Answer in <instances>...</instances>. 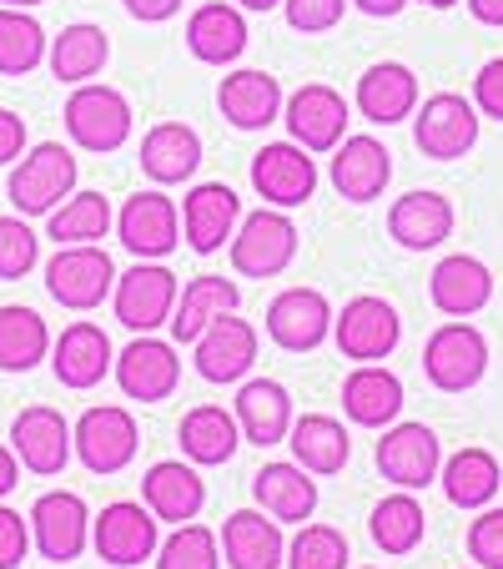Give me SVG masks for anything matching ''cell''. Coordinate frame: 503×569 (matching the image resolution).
Here are the masks:
<instances>
[{
	"label": "cell",
	"instance_id": "6da1fadb",
	"mask_svg": "<svg viewBox=\"0 0 503 569\" xmlns=\"http://www.w3.org/2000/svg\"><path fill=\"white\" fill-rule=\"evenodd\" d=\"M117 262L101 242H66L56 248V258L46 262V292L71 312H91L117 292Z\"/></svg>",
	"mask_w": 503,
	"mask_h": 569
},
{
	"label": "cell",
	"instance_id": "7a4b0ae2",
	"mask_svg": "<svg viewBox=\"0 0 503 569\" xmlns=\"http://www.w3.org/2000/svg\"><path fill=\"white\" fill-rule=\"evenodd\" d=\"M71 192H76V157L61 141L31 147L16 161L11 182H6V197H11V207L21 217H51Z\"/></svg>",
	"mask_w": 503,
	"mask_h": 569
},
{
	"label": "cell",
	"instance_id": "3957f363",
	"mask_svg": "<svg viewBox=\"0 0 503 569\" xmlns=\"http://www.w3.org/2000/svg\"><path fill=\"white\" fill-rule=\"evenodd\" d=\"M423 373L439 393H469L489 373V338L473 322L453 318L443 328H433V338L423 343Z\"/></svg>",
	"mask_w": 503,
	"mask_h": 569
},
{
	"label": "cell",
	"instance_id": "277c9868",
	"mask_svg": "<svg viewBox=\"0 0 503 569\" xmlns=\"http://www.w3.org/2000/svg\"><path fill=\"white\" fill-rule=\"evenodd\" d=\"M177 298H182V288H177V272L161 268V262L141 258L137 268L117 278L111 308H117L121 328H131V333H157L161 322H172Z\"/></svg>",
	"mask_w": 503,
	"mask_h": 569
},
{
	"label": "cell",
	"instance_id": "5b68a950",
	"mask_svg": "<svg viewBox=\"0 0 503 569\" xmlns=\"http://www.w3.org/2000/svg\"><path fill=\"white\" fill-rule=\"evenodd\" d=\"M66 131L81 151H121L131 137V101L117 87H81L66 101Z\"/></svg>",
	"mask_w": 503,
	"mask_h": 569
},
{
	"label": "cell",
	"instance_id": "8992f818",
	"mask_svg": "<svg viewBox=\"0 0 503 569\" xmlns=\"http://www.w3.org/2000/svg\"><path fill=\"white\" fill-rule=\"evenodd\" d=\"M298 258V227L278 212H247L232 232V268L242 278H278V272L292 268Z\"/></svg>",
	"mask_w": 503,
	"mask_h": 569
},
{
	"label": "cell",
	"instance_id": "52a82bcc",
	"mask_svg": "<svg viewBox=\"0 0 503 569\" xmlns=\"http://www.w3.org/2000/svg\"><path fill=\"white\" fill-rule=\"evenodd\" d=\"M413 141L433 161H459L479 141V107L459 91H439L413 111Z\"/></svg>",
	"mask_w": 503,
	"mask_h": 569
},
{
	"label": "cell",
	"instance_id": "ba28073f",
	"mask_svg": "<svg viewBox=\"0 0 503 569\" xmlns=\"http://www.w3.org/2000/svg\"><path fill=\"white\" fill-rule=\"evenodd\" d=\"M332 338H338V353L343 358H353V363H378V358H388L398 348L403 318H398V308L388 298L363 292V298L343 302V312L332 318Z\"/></svg>",
	"mask_w": 503,
	"mask_h": 569
},
{
	"label": "cell",
	"instance_id": "9c48e42d",
	"mask_svg": "<svg viewBox=\"0 0 503 569\" xmlns=\"http://www.w3.org/2000/svg\"><path fill=\"white\" fill-rule=\"evenodd\" d=\"M157 525L161 519L151 515L147 505L117 499V505H107L97 519H91V545H97V555L107 559L111 569H137L157 555V545H161Z\"/></svg>",
	"mask_w": 503,
	"mask_h": 569
},
{
	"label": "cell",
	"instance_id": "30bf717a",
	"mask_svg": "<svg viewBox=\"0 0 503 569\" xmlns=\"http://www.w3.org/2000/svg\"><path fill=\"white\" fill-rule=\"evenodd\" d=\"M137 419H131L121 403H101V409H87L76 419V459L87 463L91 473H121L131 459H137Z\"/></svg>",
	"mask_w": 503,
	"mask_h": 569
},
{
	"label": "cell",
	"instance_id": "8fae6325",
	"mask_svg": "<svg viewBox=\"0 0 503 569\" xmlns=\"http://www.w3.org/2000/svg\"><path fill=\"white\" fill-rule=\"evenodd\" d=\"M443 469V443L429 423H388L378 439V473L398 489H429Z\"/></svg>",
	"mask_w": 503,
	"mask_h": 569
},
{
	"label": "cell",
	"instance_id": "7c38bea8",
	"mask_svg": "<svg viewBox=\"0 0 503 569\" xmlns=\"http://www.w3.org/2000/svg\"><path fill=\"white\" fill-rule=\"evenodd\" d=\"M117 237L127 252H137V258H147V262H161L182 242V212H177V202L167 192H137V197H127V207L117 212Z\"/></svg>",
	"mask_w": 503,
	"mask_h": 569
},
{
	"label": "cell",
	"instance_id": "4fadbf2b",
	"mask_svg": "<svg viewBox=\"0 0 503 569\" xmlns=\"http://www.w3.org/2000/svg\"><path fill=\"white\" fill-rule=\"evenodd\" d=\"M111 373H117L127 398H137V403H161V398H172L177 383H182V358H177V343L141 333L137 343H127L117 353Z\"/></svg>",
	"mask_w": 503,
	"mask_h": 569
},
{
	"label": "cell",
	"instance_id": "5bb4252c",
	"mask_svg": "<svg viewBox=\"0 0 503 569\" xmlns=\"http://www.w3.org/2000/svg\"><path fill=\"white\" fill-rule=\"evenodd\" d=\"M11 449H16V459H21V469L41 473V479H56V473H66V463H71V453H76V429L56 409L31 403V409H21L11 423Z\"/></svg>",
	"mask_w": 503,
	"mask_h": 569
},
{
	"label": "cell",
	"instance_id": "9a60e30c",
	"mask_svg": "<svg viewBox=\"0 0 503 569\" xmlns=\"http://www.w3.org/2000/svg\"><path fill=\"white\" fill-rule=\"evenodd\" d=\"M31 539L51 565H71L91 539V509L71 489H51L31 505Z\"/></svg>",
	"mask_w": 503,
	"mask_h": 569
},
{
	"label": "cell",
	"instance_id": "2e32d148",
	"mask_svg": "<svg viewBox=\"0 0 503 569\" xmlns=\"http://www.w3.org/2000/svg\"><path fill=\"white\" fill-rule=\"evenodd\" d=\"M192 363L207 383H242L252 373V363H258V328L237 318V312H222L192 343Z\"/></svg>",
	"mask_w": 503,
	"mask_h": 569
},
{
	"label": "cell",
	"instance_id": "e0dca14e",
	"mask_svg": "<svg viewBox=\"0 0 503 569\" xmlns=\"http://www.w3.org/2000/svg\"><path fill=\"white\" fill-rule=\"evenodd\" d=\"M332 318L338 312L318 288H288L268 308V338L288 353H312L318 343L332 338Z\"/></svg>",
	"mask_w": 503,
	"mask_h": 569
},
{
	"label": "cell",
	"instance_id": "ac0fdd59",
	"mask_svg": "<svg viewBox=\"0 0 503 569\" xmlns=\"http://www.w3.org/2000/svg\"><path fill=\"white\" fill-rule=\"evenodd\" d=\"M252 187H258L262 202L272 207H302L318 192V167H312L308 147L298 141H272L252 157Z\"/></svg>",
	"mask_w": 503,
	"mask_h": 569
},
{
	"label": "cell",
	"instance_id": "d6986e66",
	"mask_svg": "<svg viewBox=\"0 0 503 569\" xmlns=\"http://www.w3.org/2000/svg\"><path fill=\"white\" fill-rule=\"evenodd\" d=\"M222 565L227 569H282L288 565L282 519H272L268 509H237V515H227Z\"/></svg>",
	"mask_w": 503,
	"mask_h": 569
},
{
	"label": "cell",
	"instance_id": "ffe728a7",
	"mask_svg": "<svg viewBox=\"0 0 503 569\" xmlns=\"http://www.w3.org/2000/svg\"><path fill=\"white\" fill-rule=\"evenodd\" d=\"M237 222H242V197L222 182H202L187 192L182 202V232H187V248L212 258L222 252V242H232Z\"/></svg>",
	"mask_w": 503,
	"mask_h": 569
},
{
	"label": "cell",
	"instance_id": "44dd1931",
	"mask_svg": "<svg viewBox=\"0 0 503 569\" xmlns=\"http://www.w3.org/2000/svg\"><path fill=\"white\" fill-rule=\"evenodd\" d=\"M51 368H56V383L61 388L87 393V388H97L101 378L117 368V353H111V338L101 333L97 322H71L51 343Z\"/></svg>",
	"mask_w": 503,
	"mask_h": 569
},
{
	"label": "cell",
	"instance_id": "7402d4cb",
	"mask_svg": "<svg viewBox=\"0 0 503 569\" xmlns=\"http://www.w3.org/2000/svg\"><path fill=\"white\" fill-rule=\"evenodd\" d=\"M232 413H237V429H242L247 443H258V449H272V443H288V429H292V393L278 383V378H242Z\"/></svg>",
	"mask_w": 503,
	"mask_h": 569
},
{
	"label": "cell",
	"instance_id": "603a6c76",
	"mask_svg": "<svg viewBox=\"0 0 503 569\" xmlns=\"http://www.w3.org/2000/svg\"><path fill=\"white\" fill-rule=\"evenodd\" d=\"M141 505L151 509L157 519H167V525H187V519L202 515L207 505V483L202 473H197L192 459H161L147 469V479H141Z\"/></svg>",
	"mask_w": 503,
	"mask_h": 569
},
{
	"label": "cell",
	"instance_id": "cb8c5ba5",
	"mask_svg": "<svg viewBox=\"0 0 503 569\" xmlns=\"http://www.w3.org/2000/svg\"><path fill=\"white\" fill-rule=\"evenodd\" d=\"M282 111H288L292 141L308 147V151H332L338 141H343V131H348V101L338 97L332 87H322V81L298 87Z\"/></svg>",
	"mask_w": 503,
	"mask_h": 569
},
{
	"label": "cell",
	"instance_id": "d4e9b609",
	"mask_svg": "<svg viewBox=\"0 0 503 569\" xmlns=\"http://www.w3.org/2000/svg\"><path fill=\"white\" fill-rule=\"evenodd\" d=\"M388 177H393V151L378 137H343L332 147V187L348 202H373L383 197Z\"/></svg>",
	"mask_w": 503,
	"mask_h": 569
},
{
	"label": "cell",
	"instance_id": "484cf974",
	"mask_svg": "<svg viewBox=\"0 0 503 569\" xmlns=\"http://www.w3.org/2000/svg\"><path fill=\"white\" fill-rule=\"evenodd\" d=\"M343 413L358 429H388L403 413V378L383 363H358L343 378Z\"/></svg>",
	"mask_w": 503,
	"mask_h": 569
},
{
	"label": "cell",
	"instance_id": "4316f807",
	"mask_svg": "<svg viewBox=\"0 0 503 569\" xmlns=\"http://www.w3.org/2000/svg\"><path fill=\"white\" fill-rule=\"evenodd\" d=\"M388 232L408 252H433L453 237V202L443 192H408L388 212Z\"/></svg>",
	"mask_w": 503,
	"mask_h": 569
},
{
	"label": "cell",
	"instance_id": "83f0119b",
	"mask_svg": "<svg viewBox=\"0 0 503 569\" xmlns=\"http://www.w3.org/2000/svg\"><path fill=\"white\" fill-rule=\"evenodd\" d=\"M217 107H222V117L232 121L237 131H262L272 127V121L282 117V87L278 76L268 71H232L222 76V87H217Z\"/></svg>",
	"mask_w": 503,
	"mask_h": 569
},
{
	"label": "cell",
	"instance_id": "f1b7e54d",
	"mask_svg": "<svg viewBox=\"0 0 503 569\" xmlns=\"http://www.w3.org/2000/svg\"><path fill=\"white\" fill-rule=\"evenodd\" d=\"M252 499H258V509H268L272 519H282V525H302V519H312V509H318V479H312L298 459L262 463V469L252 473Z\"/></svg>",
	"mask_w": 503,
	"mask_h": 569
},
{
	"label": "cell",
	"instance_id": "f546056e",
	"mask_svg": "<svg viewBox=\"0 0 503 569\" xmlns=\"http://www.w3.org/2000/svg\"><path fill=\"white\" fill-rule=\"evenodd\" d=\"M429 298H433V308L449 312V318H473V312H483L493 298V272L483 268L479 258H469V252H453V258H443L439 268H433Z\"/></svg>",
	"mask_w": 503,
	"mask_h": 569
},
{
	"label": "cell",
	"instance_id": "4dcf8cb0",
	"mask_svg": "<svg viewBox=\"0 0 503 569\" xmlns=\"http://www.w3.org/2000/svg\"><path fill=\"white\" fill-rule=\"evenodd\" d=\"M358 111L378 127L408 121L418 111V76L403 61H378L358 76Z\"/></svg>",
	"mask_w": 503,
	"mask_h": 569
},
{
	"label": "cell",
	"instance_id": "1f68e13d",
	"mask_svg": "<svg viewBox=\"0 0 503 569\" xmlns=\"http://www.w3.org/2000/svg\"><path fill=\"white\" fill-rule=\"evenodd\" d=\"M288 443H292V459L308 473H322V479L343 473L348 459H353V433L343 429V419H332V413H302V419H292Z\"/></svg>",
	"mask_w": 503,
	"mask_h": 569
},
{
	"label": "cell",
	"instance_id": "d6a6232c",
	"mask_svg": "<svg viewBox=\"0 0 503 569\" xmlns=\"http://www.w3.org/2000/svg\"><path fill=\"white\" fill-rule=\"evenodd\" d=\"M202 167V137L182 121H161L141 137V172L151 177L157 187L187 182V177Z\"/></svg>",
	"mask_w": 503,
	"mask_h": 569
},
{
	"label": "cell",
	"instance_id": "836d02e7",
	"mask_svg": "<svg viewBox=\"0 0 503 569\" xmlns=\"http://www.w3.org/2000/svg\"><path fill=\"white\" fill-rule=\"evenodd\" d=\"M187 51L207 66H232L237 56L247 51V21L237 6H222V0H207L197 6L192 21H187Z\"/></svg>",
	"mask_w": 503,
	"mask_h": 569
},
{
	"label": "cell",
	"instance_id": "e575fe53",
	"mask_svg": "<svg viewBox=\"0 0 503 569\" xmlns=\"http://www.w3.org/2000/svg\"><path fill=\"white\" fill-rule=\"evenodd\" d=\"M237 302H242V288H237L232 278H192L182 288V298H177V312H172V343H197V338L212 328L222 312H237Z\"/></svg>",
	"mask_w": 503,
	"mask_h": 569
},
{
	"label": "cell",
	"instance_id": "d590c367",
	"mask_svg": "<svg viewBox=\"0 0 503 569\" xmlns=\"http://www.w3.org/2000/svg\"><path fill=\"white\" fill-rule=\"evenodd\" d=\"M177 439H182V453L197 463V469H217V463H227L237 453L242 429H237L232 409H222V403H197V409L182 419Z\"/></svg>",
	"mask_w": 503,
	"mask_h": 569
},
{
	"label": "cell",
	"instance_id": "8d00e7d4",
	"mask_svg": "<svg viewBox=\"0 0 503 569\" xmlns=\"http://www.w3.org/2000/svg\"><path fill=\"white\" fill-rule=\"evenodd\" d=\"M439 483L453 509H489L493 499H499L503 469L489 449H459L453 459H443Z\"/></svg>",
	"mask_w": 503,
	"mask_h": 569
},
{
	"label": "cell",
	"instance_id": "74e56055",
	"mask_svg": "<svg viewBox=\"0 0 503 569\" xmlns=\"http://www.w3.org/2000/svg\"><path fill=\"white\" fill-rule=\"evenodd\" d=\"M107 56H111L107 31H101V26H91V21H76V26H66V31L51 41L46 61H51L56 81H66V87H81V81L101 76Z\"/></svg>",
	"mask_w": 503,
	"mask_h": 569
},
{
	"label": "cell",
	"instance_id": "f35d334b",
	"mask_svg": "<svg viewBox=\"0 0 503 569\" xmlns=\"http://www.w3.org/2000/svg\"><path fill=\"white\" fill-rule=\"evenodd\" d=\"M368 535H373V545L383 549V555H413V549L423 545V535H429V515H423V505L413 499V489L388 495L383 505L373 509V519H368Z\"/></svg>",
	"mask_w": 503,
	"mask_h": 569
},
{
	"label": "cell",
	"instance_id": "ab89813d",
	"mask_svg": "<svg viewBox=\"0 0 503 569\" xmlns=\"http://www.w3.org/2000/svg\"><path fill=\"white\" fill-rule=\"evenodd\" d=\"M51 353V328L36 308H0V373H31Z\"/></svg>",
	"mask_w": 503,
	"mask_h": 569
},
{
	"label": "cell",
	"instance_id": "60d3db41",
	"mask_svg": "<svg viewBox=\"0 0 503 569\" xmlns=\"http://www.w3.org/2000/svg\"><path fill=\"white\" fill-rule=\"evenodd\" d=\"M111 202L101 192H71L61 207L51 212V222H46V232L56 237V248H66V242H101V237L111 232Z\"/></svg>",
	"mask_w": 503,
	"mask_h": 569
},
{
	"label": "cell",
	"instance_id": "b9f144b4",
	"mask_svg": "<svg viewBox=\"0 0 503 569\" xmlns=\"http://www.w3.org/2000/svg\"><path fill=\"white\" fill-rule=\"evenodd\" d=\"M46 31L31 11L0 6V76H26L46 61Z\"/></svg>",
	"mask_w": 503,
	"mask_h": 569
},
{
	"label": "cell",
	"instance_id": "7bdbcfd3",
	"mask_svg": "<svg viewBox=\"0 0 503 569\" xmlns=\"http://www.w3.org/2000/svg\"><path fill=\"white\" fill-rule=\"evenodd\" d=\"M157 569H222V545L207 525L187 519L157 545Z\"/></svg>",
	"mask_w": 503,
	"mask_h": 569
},
{
	"label": "cell",
	"instance_id": "ee69618b",
	"mask_svg": "<svg viewBox=\"0 0 503 569\" xmlns=\"http://www.w3.org/2000/svg\"><path fill=\"white\" fill-rule=\"evenodd\" d=\"M348 539L332 525H302L288 545V569H348Z\"/></svg>",
	"mask_w": 503,
	"mask_h": 569
},
{
	"label": "cell",
	"instance_id": "f6af8a7d",
	"mask_svg": "<svg viewBox=\"0 0 503 569\" xmlns=\"http://www.w3.org/2000/svg\"><path fill=\"white\" fill-rule=\"evenodd\" d=\"M36 258H41V237L21 222V212L0 217V278L6 282L26 278V272L36 268Z\"/></svg>",
	"mask_w": 503,
	"mask_h": 569
},
{
	"label": "cell",
	"instance_id": "bcb514c9",
	"mask_svg": "<svg viewBox=\"0 0 503 569\" xmlns=\"http://www.w3.org/2000/svg\"><path fill=\"white\" fill-rule=\"evenodd\" d=\"M469 559L479 569H503V509H479L469 525Z\"/></svg>",
	"mask_w": 503,
	"mask_h": 569
},
{
	"label": "cell",
	"instance_id": "7dc6e473",
	"mask_svg": "<svg viewBox=\"0 0 503 569\" xmlns=\"http://www.w3.org/2000/svg\"><path fill=\"white\" fill-rule=\"evenodd\" d=\"M288 6V26L302 36H318V31H332L343 21V6L348 0H282Z\"/></svg>",
	"mask_w": 503,
	"mask_h": 569
},
{
	"label": "cell",
	"instance_id": "c3c4849f",
	"mask_svg": "<svg viewBox=\"0 0 503 569\" xmlns=\"http://www.w3.org/2000/svg\"><path fill=\"white\" fill-rule=\"evenodd\" d=\"M26 555H31V519L0 505V569H16Z\"/></svg>",
	"mask_w": 503,
	"mask_h": 569
},
{
	"label": "cell",
	"instance_id": "681fc988",
	"mask_svg": "<svg viewBox=\"0 0 503 569\" xmlns=\"http://www.w3.org/2000/svg\"><path fill=\"white\" fill-rule=\"evenodd\" d=\"M473 107H479L483 117L503 121V56L483 61V71L473 76Z\"/></svg>",
	"mask_w": 503,
	"mask_h": 569
},
{
	"label": "cell",
	"instance_id": "f907efd6",
	"mask_svg": "<svg viewBox=\"0 0 503 569\" xmlns=\"http://www.w3.org/2000/svg\"><path fill=\"white\" fill-rule=\"evenodd\" d=\"M21 157H26V121L0 107V167H11Z\"/></svg>",
	"mask_w": 503,
	"mask_h": 569
},
{
	"label": "cell",
	"instance_id": "816d5d0a",
	"mask_svg": "<svg viewBox=\"0 0 503 569\" xmlns=\"http://www.w3.org/2000/svg\"><path fill=\"white\" fill-rule=\"evenodd\" d=\"M121 6H127V16H137V21H147V26L172 21V16L182 11V0H121Z\"/></svg>",
	"mask_w": 503,
	"mask_h": 569
},
{
	"label": "cell",
	"instance_id": "f5cc1de1",
	"mask_svg": "<svg viewBox=\"0 0 503 569\" xmlns=\"http://www.w3.org/2000/svg\"><path fill=\"white\" fill-rule=\"evenodd\" d=\"M16 483H21V459H16L11 443H0V499L11 495Z\"/></svg>",
	"mask_w": 503,
	"mask_h": 569
},
{
	"label": "cell",
	"instance_id": "db71d44e",
	"mask_svg": "<svg viewBox=\"0 0 503 569\" xmlns=\"http://www.w3.org/2000/svg\"><path fill=\"white\" fill-rule=\"evenodd\" d=\"M469 11L479 16L483 26H503V0H469Z\"/></svg>",
	"mask_w": 503,
	"mask_h": 569
},
{
	"label": "cell",
	"instance_id": "11a10c76",
	"mask_svg": "<svg viewBox=\"0 0 503 569\" xmlns=\"http://www.w3.org/2000/svg\"><path fill=\"white\" fill-rule=\"evenodd\" d=\"M353 6H358L363 16H378V21H383V16H398V11H403L408 0H353Z\"/></svg>",
	"mask_w": 503,
	"mask_h": 569
},
{
	"label": "cell",
	"instance_id": "9f6ffc18",
	"mask_svg": "<svg viewBox=\"0 0 503 569\" xmlns=\"http://www.w3.org/2000/svg\"><path fill=\"white\" fill-rule=\"evenodd\" d=\"M242 11H272V6H282V0H237Z\"/></svg>",
	"mask_w": 503,
	"mask_h": 569
},
{
	"label": "cell",
	"instance_id": "6f0895ef",
	"mask_svg": "<svg viewBox=\"0 0 503 569\" xmlns=\"http://www.w3.org/2000/svg\"><path fill=\"white\" fill-rule=\"evenodd\" d=\"M0 6H16V11H31V6H41V0H0Z\"/></svg>",
	"mask_w": 503,
	"mask_h": 569
},
{
	"label": "cell",
	"instance_id": "680465c9",
	"mask_svg": "<svg viewBox=\"0 0 503 569\" xmlns=\"http://www.w3.org/2000/svg\"><path fill=\"white\" fill-rule=\"evenodd\" d=\"M423 6H433V11H449V6H459V0H423Z\"/></svg>",
	"mask_w": 503,
	"mask_h": 569
},
{
	"label": "cell",
	"instance_id": "91938a15",
	"mask_svg": "<svg viewBox=\"0 0 503 569\" xmlns=\"http://www.w3.org/2000/svg\"><path fill=\"white\" fill-rule=\"evenodd\" d=\"M363 569H373V565H363Z\"/></svg>",
	"mask_w": 503,
	"mask_h": 569
},
{
	"label": "cell",
	"instance_id": "94428289",
	"mask_svg": "<svg viewBox=\"0 0 503 569\" xmlns=\"http://www.w3.org/2000/svg\"><path fill=\"white\" fill-rule=\"evenodd\" d=\"M473 569H479V565H473Z\"/></svg>",
	"mask_w": 503,
	"mask_h": 569
}]
</instances>
